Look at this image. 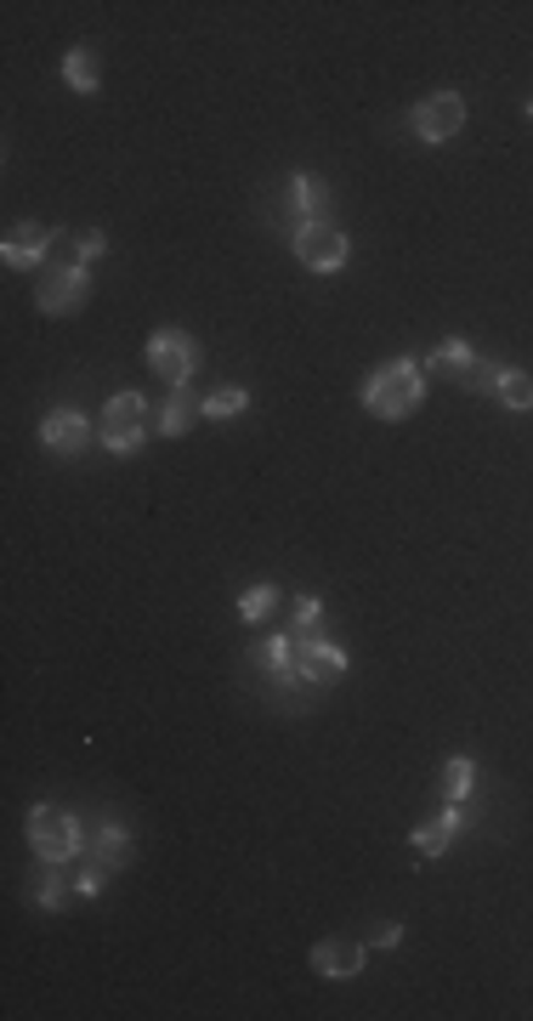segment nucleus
Instances as JSON below:
<instances>
[{"mask_svg": "<svg viewBox=\"0 0 533 1021\" xmlns=\"http://www.w3.org/2000/svg\"><path fill=\"white\" fill-rule=\"evenodd\" d=\"M143 415H148V398H143V392H114L109 409H103V426H97L103 449H109V454H137L143 438H148Z\"/></svg>", "mask_w": 533, "mask_h": 1021, "instance_id": "f03ea898", "label": "nucleus"}, {"mask_svg": "<svg viewBox=\"0 0 533 1021\" xmlns=\"http://www.w3.org/2000/svg\"><path fill=\"white\" fill-rule=\"evenodd\" d=\"M29 846H35L46 863H69L75 851L86 846V835H80V823L63 806H29Z\"/></svg>", "mask_w": 533, "mask_h": 1021, "instance_id": "7ed1b4c3", "label": "nucleus"}, {"mask_svg": "<svg viewBox=\"0 0 533 1021\" xmlns=\"http://www.w3.org/2000/svg\"><path fill=\"white\" fill-rule=\"evenodd\" d=\"M41 443H46L52 454H86L91 426H86V415H75V409H52V415L41 420Z\"/></svg>", "mask_w": 533, "mask_h": 1021, "instance_id": "1a4fd4ad", "label": "nucleus"}, {"mask_svg": "<svg viewBox=\"0 0 533 1021\" xmlns=\"http://www.w3.org/2000/svg\"><path fill=\"white\" fill-rule=\"evenodd\" d=\"M472 783H477V767L465 761V755H454V761H443V801L460 806L465 795H472Z\"/></svg>", "mask_w": 533, "mask_h": 1021, "instance_id": "6ab92c4d", "label": "nucleus"}, {"mask_svg": "<svg viewBox=\"0 0 533 1021\" xmlns=\"http://www.w3.org/2000/svg\"><path fill=\"white\" fill-rule=\"evenodd\" d=\"M499 404L506 409H533V375L528 370H499Z\"/></svg>", "mask_w": 533, "mask_h": 1021, "instance_id": "aec40b11", "label": "nucleus"}, {"mask_svg": "<svg viewBox=\"0 0 533 1021\" xmlns=\"http://www.w3.org/2000/svg\"><path fill=\"white\" fill-rule=\"evenodd\" d=\"M131 858V835L120 829V823H103V829H97V840H91V869H120Z\"/></svg>", "mask_w": 533, "mask_h": 1021, "instance_id": "ddd939ff", "label": "nucleus"}, {"mask_svg": "<svg viewBox=\"0 0 533 1021\" xmlns=\"http://www.w3.org/2000/svg\"><path fill=\"white\" fill-rule=\"evenodd\" d=\"M245 409H250V392H245V386H216L211 398H199V415H211V420L245 415Z\"/></svg>", "mask_w": 533, "mask_h": 1021, "instance_id": "a211bd4d", "label": "nucleus"}, {"mask_svg": "<svg viewBox=\"0 0 533 1021\" xmlns=\"http://www.w3.org/2000/svg\"><path fill=\"white\" fill-rule=\"evenodd\" d=\"M465 125V97L460 91H431L426 103H415V137L420 143H449Z\"/></svg>", "mask_w": 533, "mask_h": 1021, "instance_id": "0eeeda50", "label": "nucleus"}, {"mask_svg": "<svg viewBox=\"0 0 533 1021\" xmlns=\"http://www.w3.org/2000/svg\"><path fill=\"white\" fill-rule=\"evenodd\" d=\"M63 80H69L80 97H91L97 86H103V69H97V52H91V46H75L69 57H63Z\"/></svg>", "mask_w": 533, "mask_h": 1021, "instance_id": "dca6fc26", "label": "nucleus"}, {"mask_svg": "<svg viewBox=\"0 0 533 1021\" xmlns=\"http://www.w3.org/2000/svg\"><path fill=\"white\" fill-rule=\"evenodd\" d=\"M397 942H404V931H397V926H381V931L370 937V948H397Z\"/></svg>", "mask_w": 533, "mask_h": 1021, "instance_id": "bb28decb", "label": "nucleus"}, {"mask_svg": "<svg viewBox=\"0 0 533 1021\" xmlns=\"http://www.w3.org/2000/svg\"><path fill=\"white\" fill-rule=\"evenodd\" d=\"M318 597H302V602H295V613H290V624H295V631H313V624H318Z\"/></svg>", "mask_w": 533, "mask_h": 1021, "instance_id": "b1692460", "label": "nucleus"}, {"mask_svg": "<svg viewBox=\"0 0 533 1021\" xmlns=\"http://www.w3.org/2000/svg\"><path fill=\"white\" fill-rule=\"evenodd\" d=\"M109 250V239L103 234H97V227H86V234L69 245V261H80V268H86V261H97V256H103Z\"/></svg>", "mask_w": 533, "mask_h": 1021, "instance_id": "5701e85b", "label": "nucleus"}, {"mask_svg": "<svg viewBox=\"0 0 533 1021\" xmlns=\"http://www.w3.org/2000/svg\"><path fill=\"white\" fill-rule=\"evenodd\" d=\"M313 971H318V976H358V971H363V942H352V937H324V942L313 948Z\"/></svg>", "mask_w": 533, "mask_h": 1021, "instance_id": "9b49d317", "label": "nucleus"}, {"mask_svg": "<svg viewBox=\"0 0 533 1021\" xmlns=\"http://www.w3.org/2000/svg\"><path fill=\"white\" fill-rule=\"evenodd\" d=\"M295 653H302V642H295V636H273L266 647H256V665H266L290 687V681H302V676H295Z\"/></svg>", "mask_w": 533, "mask_h": 1021, "instance_id": "2eb2a0df", "label": "nucleus"}, {"mask_svg": "<svg viewBox=\"0 0 533 1021\" xmlns=\"http://www.w3.org/2000/svg\"><path fill=\"white\" fill-rule=\"evenodd\" d=\"M57 234L52 227H41V222H18L7 239H0V256H7V268H23V273H35V261L46 256V245H52Z\"/></svg>", "mask_w": 533, "mask_h": 1021, "instance_id": "6e6552de", "label": "nucleus"}, {"mask_svg": "<svg viewBox=\"0 0 533 1021\" xmlns=\"http://www.w3.org/2000/svg\"><path fill=\"white\" fill-rule=\"evenodd\" d=\"M295 676L313 681V687H329V681L347 676V653L336 642H307L302 653H295Z\"/></svg>", "mask_w": 533, "mask_h": 1021, "instance_id": "9d476101", "label": "nucleus"}, {"mask_svg": "<svg viewBox=\"0 0 533 1021\" xmlns=\"http://www.w3.org/2000/svg\"><path fill=\"white\" fill-rule=\"evenodd\" d=\"M290 205L302 211L307 222H318V211H324V182L307 177V171H302V177H290Z\"/></svg>", "mask_w": 533, "mask_h": 1021, "instance_id": "412c9836", "label": "nucleus"}, {"mask_svg": "<svg viewBox=\"0 0 533 1021\" xmlns=\"http://www.w3.org/2000/svg\"><path fill=\"white\" fill-rule=\"evenodd\" d=\"M420 398H426V370L415 358H392V364H381L370 375V386H363V409L375 420H404V415L420 409Z\"/></svg>", "mask_w": 533, "mask_h": 1021, "instance_id": "f257e3e1", "label": "nucleus"}, {"mask_svg": "<svg viewBox=\"0 0 533 1021\" xmlns=\"http://www.w3.org/2000/svg\"><path fill=\"white\" fill-rule=\"evenodd\" d=\"M528 114H533V97H528Z\"/></svg>", "mask_w": 533, "mask_h": 1021, "instance_id": "cd10ccee", "label": "nucleus"}, {"mask_svg": "<svg viewBox=\"0 0 533 1021\" xmlns=\"http://www.w3.org/2000/svg\"><path fill=\"white\" fill-rule=\"evenodd\" d=\"M465 386H472V392H488V386H499V370H488L483 358H477V364L465 370Z\"/></svg>", "mask_w": 533, "mask_h": 1021, "instance_id": "a878e982", "label": "nucleus"}, {"mask_svg": "<svg viewBox=\"0 0 533 1021\" xmlns=\"http://www.w3.org/2000/svg\"><path fill=\"white\" fill-rule=\"evenodd\" d=\"M273 608H279V590H273V585H250L245 597H239V619H245V624H261Z\"/></svg>", "mask_w": 533, "mask_h": 1021, "instance_id": "4be33fe9", "label": "nucleus"}, {"mask_svg": "<svg viewBox=\"0 0 533 1021\" xmlns=\"http://www.w3.org/2000/svg\"><path fill=\"white\" fill-rule=\"evenodd\" d=\"M86 302H91V273L80 268V261H63V268L41 273V284H35V307L52 313V318L80 313Z\"/></svg>", "mask_w": 533, "mask_h": 1021, "instance_id": "20e7f679", "label": "nucleus"}, {"mask_svg": "<svg viewBox=\"0 0 533 1021\" xmlns=\"http://www.w3.org/2000/svg\"><path fill=\"white\" fill-rule=\"evenodd\" d=\"M193 415H199V398H193V392L188 386H171V398H165V409H159V432L165 438H182L188 432V426H193Z\"/></svg>", "mask_w": 533, "mask_h": 1021, "instance_id": "4468645a", "label": "nucleus"}, {"mask_svg": "<svg viewBox=\"0 0 533 1021\" xmlns=\"http://www.w3.org/2000/svg\"><path fill=\"white\" fill-rule=\"evenodd\" d=\"M63 897H69V892H63V880L46 874V880H41V892H35V903H41V908H63Z\"/></svg>", "mask_w": 533, "mask_h": 1021, "instance_id": "393cba45", "label": "nucleus"}, {"mask_svg": "<svg viewBox=\"0 0 533 1021\" xmlns=\"http://www.w3.org/2000/svg\"><path fill=\"white\" fill-rule=\"evenodd\" d=\"M454 835H460V806H443L438 817H426L409 840H415V851H420V858H438V851H449V846H454Z\"/></svg>", "mask_w": 533, "mask_h": 1021, "instance_id": "f8f14e48", "label": "nucleus"}, {"mask_svg": "<svg viewBox=\"0 0 533 1021\" xmlns=\"http://www.w3.org/2000/svg\"><path fill=\"white\" fill-rule=\"evenodd\" d=\"M290 250H295V261H302V268H313V273H341L352 245H347L329 222H302V227H295V239H290Z\"/></svg>", "mask_w": 533, "mask_h": 1021, "instance_id": "39448f33", "label": "nucleus"}, {"mask_svg": "<svg viewBox=\"0 0 533 1021\" xmlns=\"http://www.w3.org/2000/svg\"><path fill=\"white\" fill-rule=\"evenodd\" d=\"M472 364H477V347H472V341H443L420 370H438V375H460V381H465V370H472Z\"/></svg>", "mask_w": 533, "mask_h": 1021, "instance_id": "f3484780", "label": "nucleus"}, {"mask_svg": "<svg viewBox=\"0 0 533 1021\" xmlns=\"http://www.w3.org/2000/svg\"><path fill=\"white\" fill-rule=\"evenodd\" d=\"M193 364H199L193 336H182V329H154V341H148V370H154L165 386H188Z\"/></svg>", "mask_w": 533, "mask_h": 1021, "instance_id": "423d86ee", "label": "nucleus"}]
</instances>
